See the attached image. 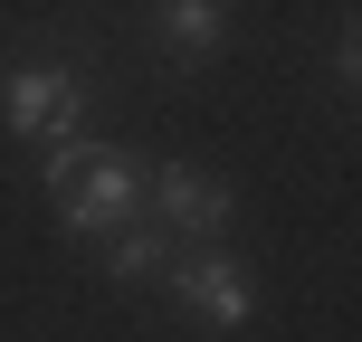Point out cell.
Listing matches in <instances>:
<instances>
[{
    "instance_id": "52a82bcc",
    "label": "cell",
    "mask_w": 362,
    "mask_h": 342,
    "mask_svg": "<svg viewBox=\"0 0 362 342\" xmlns=\"http://www.w3.org/2000/svg\"><path fill=\"white\" fill-rule=\"evenodd\" d=\"M334 86H344V95L362 86V38H353V29H344V38H334Z\"/></svg>"
},
{
    "instance_id": "6da1fadb",
    "label": "cell",
    "mask_w": 362,
    "mask_h": 342,
    "mask_svg": "<svg viewBox=\"0 0 362 342\" xmlns=\"http://www.w3.org/2000/svg\"><path fill=\"white\" fill-rule=\"evenodd\" d=\"M144 181H153V162L134 143H57L48 152V209H57V228L67 238H95L105 248L115 228H134L144 219Z\"/></svg>"
},
{
    "instance_id": "5b68a950",
    "label": "cell",
    "mask_w": 362,
    "mask_h": 342,
    "mask_svg": "<svg viewBox=\"0 0 362 342\" xmlns=\"http://www.w3.org/2000/svg\"><path fill=\"white\" fill-rule=\"evenodd\" d=\"M153 38H163V57L200 67V57H219L238 38V10H219V0H172V10H153Z\"/></svg>"
},
{
    "instance_id": "7a4b0ae2",
    "label": "cell",
    "mask_w": 362,
    "mask_h": 342,
    "mask_svg": "<svg viewBox=\"0 0 362 342\" xmlns=\"http://www.w3.org/2000/svg\"><path fill=\"white\" fill-rule=\"evenodd\" d=\"M0 124L19 133V143H76V124H86V67L76 57H10L0 67Z\"/></svg>"
},
{
    "instance_id": "8992f818",
    "label": "cell",
    "mask_w": 362,
    "mask_h": 342,
    "mask_svg": "<svg viewBox=\"0 0 362 342\" xmlns=\"http://www.w3.org/2000/svg\"><path fill=\"white\" fill-rule=\"evenodd\" d=\"M105 276H115V286H153V276H172V238L153 228V219L115 228V238H105Z\"/></svg>"
},
{
    "instance_id": "3957f363",
    "label": "cell",
    "mask_w": 362,
    "mask_h": 342,
    "mask_svg": "<svg viewBox=\"0 0 362 342\" xmlns=\"http://www.w3.org/2000/svg\"><path fill=\"white\" fill-rule=\"evenodd\" d=\"M144 200H153V228H163L172 248H219V238L238 228V190L219 171H200V162H153Z\"/></svg>"
},
{
    "instance_id": "277c9868",
    "label": "cell",
    "mask_w": 362,
    "mask_h": 342,
    "mask_svg": "<svg viewBox=\"0 0 362 342\" xmlns=\"http://www.w3.org/2000/svg\"><path fill=\"white\" fill-rule=\"evenodd\" d=\"M172 295H181V314H191V324H210V333H248V324H257V276L238 267L229 248L172 257Z\"/></svg>"
}]
</instances>
